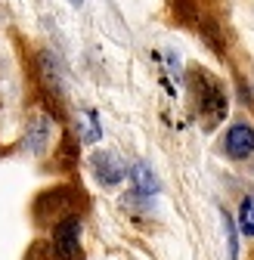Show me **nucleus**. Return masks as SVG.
<instances>
[{
	"label": "nucleus",
	"instance_id": "nucleus-1",
	"mask_svg": "<svg viewBox=\"0 0 254 260\" xmlns=\"http://www.w3.org/2000/svg\"><path fill=\"white\" fill-rule=\"evenodd\" d=\"M50 242L62 260H81V220H78V214L59 220L53 226Z\"/></svg>",
	"mask_w": 254,
	"mask_h": 260
},
{
	"label": "nucleus",
	"instance_id": "nucleus-2",
	"mask_svg": "<svg viewBox=\"0 0 254 260\" xmlns=\"http://www.w3.org/2000/svg\"><path fill=\"white\" fill-rule=\"evenodd\" d=\"M199 81H202V84H199V103H202L199 109L208 115V121H205V124H208V127H214L220 118L227 115V96H224V90H220L211 78L199 75Z\"/></svg>",
	"mask_w": 254,
	"mask_h": 260
},
{
	"label": "nucleus",
	"instance_id": "nucleus-3",
	"mask_svg": "<svg viewBox=\"0 0 254 260\" xmlns=\"http://www.w3.org/2000/svg\"><path fill=\"white\" fill-rule=\"evenodd\" d=\"M230 158H248L254 152V127L248 124H233L227 130V143H224Z\"/></svg>",
	"mask_w": 254,
	"mask_h": 260
},
{
	"label": "nucleus",
	"instance_id": "nucleus-4",
	"mask_svg": "<svg viewBox=\"0 0 254 260\" xmlns=\"http://www.w3.org/2000/svg\"><path fill=\"white\" fill-rule=\"evenodd\" d=\"M93 168H97V174H100L103 183H109V186H115V183L124 177V171H121V165L115 161V155H97V158H93Z\"/></svg>",
	"mask_w": 254,
	"mask_h": 260
},
{
	"label": "nucleus",
	"instance_id": "nucleus-5",
	"mask_svg": "<svg viewBox=\"0 0 254 260\" xmlns=\"http://www.w3.org/2000/svg\"><path fill=\"white\" fill-rule=\"evenodd\" d=\"M131 177H134V186H137L140 195H152V192H158L155 174H152L146 165H134V168H131Z\"/></svg>",
	"mask_w": 254,
	"mask_h": 260
},
{
	"label": "nucleus",
	"instance_id": "nucleus-6",
	"mask_svg": "<svg viewBox=\"0 0 254 260\" xmlns=\"http://www.w3.org/2000/svg\"><path fill=\"white\" fill-rule=\"evenodd\" d=\"M239 230L245 236H254V195H245L239 205Z\"/></svg>",
	"mask_w": 254,
	"mask_h": 260
},
{
	"label": "nucleus",
	"instance_id": "nucleus-7",
	"mask_svg": "<svg viewBox=\"0 0 254 260\" xmlns=\"http://www.w3.org/2000/svg\"><path fill=\"white\" fill-rule=\"evenodd\" d=\"M224 230H227V242H230V260H236V254H239V242H236V226H233V220H230L227 211H224Z\"/></svg>",
	"mask_w": 254,
	"mask_h": 260
},
{
	"label": "nucleus",
	"instance_id": "nucleus-8",
	"mask_svg": "<svg viewBox=\"0 0 254 260\" xmlns=\"http://www.w3.org/2000/svg\"><path fill=\"white\" fill-rule=\"evenodd\" d=\"M31 137H35V140L28 143V149H31V152H41V149H44V137H47V121L35 124V130H31Z\"/></svg>",
	"mask_w": 254,
	"mask_h": 260
},
{
	"label": "nucleus",
	"instance_id": "nucleus-9",
	"mask_svg": "<svg viewBox=\"0 0 254 260\" xmlns=\"http://www.w3.org/2000/svg\"><path fill=\"white\" fill-rule=\"evenodd\" d=\"M69 4H72V7H81V4H84V0H69Z\"/></svg>",
	"mask_w": 254,
	"mask_h": 260
}]
</instances>
